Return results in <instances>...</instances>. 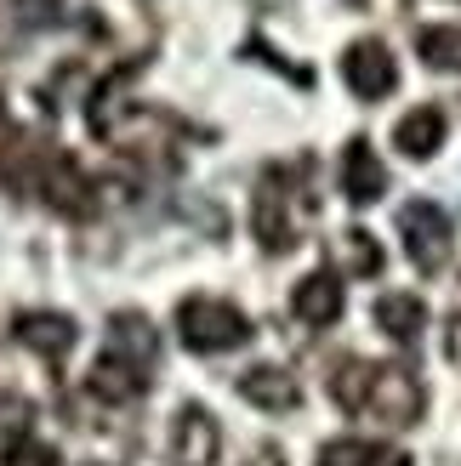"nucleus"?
<instances>
[{"instance_id":"21","label":"nucleus","mask_w":461,"mask_h":466,"mask_svg":"<svg viewBox=\"0 0 461 466\" xmlns=\"http://www.w3.org/2000/svg\"><path fill=\"white\" fill-rule=\"evenodd\" d=\"M245 466H285V455H280V450H273V444H268V450H257V455H251Z\"/></svg>"},{"instance_id":"9","label":"nucleus","mask_w":461,"mask_h":466,"mask_svg":"<svg viewBox=\"0 0 461 466\" xmlns=\"http://www.w3.org/2000/svg\"><path fill=\"white\" fill-rule=\"evenodd\" d=\"M342 308H348V296H342V279L331 268H319L308 279H296V290H291V313L308 324V330H325V324L342 319Z\"/></svg>"},{"instance_id":"3","label":"nucleus","mask_w":461,"mask_h":466,"mask_svg":"<svg viewBox=\"0 0 461 466\" xmlns=\"http://www.w3.org/2000/svg\"><path fill=\"white\" fill-rule=\"evenodd\" d=\"M251 233L268 256L296 250V177L291 166H268L251 194Z\"/></svg>"},{"instance_id":"17","label":"nucleus","mask_w":461,"mask_h":466,"mask_svg":"<svg viewBox=\"0 0 461 466\" xmlns=\"http://www.w3.org/2000/svg\"><path fill=\"white\" fill-rule=\"evenodd\" d=\"M336 250H342V268H348L353 279H376V273H382V245H376V233L348 228V233L336 239Z\"/></svg>"},{"instance_id":"22","label":"nucleus","mask_w":461,"mask_h":466,"mask_svg":"<svg viewBox=\"0 0 461 466\" xmlns=\"http://www.w3.org/2000/svg\"><path fill=\"white\" fill-rule=\"evenodd\" d=\"M86 466H97V461H86Z\"/></svg>"},{"instance_id":"19","label":"nucleus","mask_w":461,"mask_h":466,"mask_svg":"<svg viewBox=\"0 0 461 466\" xmlns=\"http://www.w3.org/2000/svg\"><path fill=\"white\" fill-rule=\"evenodd\" d=\"M245 57H257V63H268V68H280L285 80H296V86H313V68H302V63H285L273 46H262V40H245Z\"/></svg>"},{"instance_id":"11","label":"nucleus","mask_w":461,"mask_h":466,"mask_svg":"<svg viewBox=\"0 0 461 466\" xmlns=\"http://www.w3.org/2000/svg\"><path fill=\"white\" fill-rule=\"evenodd\" d=\"M149 387H154L149 370H137V364L114 359V353H103L91 364V376H86V392L103 399V404H137V399H149Z\"/></svg>"},{"instance_id":"12","label":"nucleus","mask_w":461,"mask_h":466,"mask_svg":"<svg viewBox=\"0 0 461 466\" xmlns=\"http://www.w3.org/2000/svg\"><path fill=\"white\" fill-rule=\"evenodd\" d=\"M103 353H114V359H126V364H137V370H149L154 376V364H159V336H154V324L143 319V313H114L108 319V347Z\"/></svg>"},{"instance_id":"10","label":"nucleus","mask_w":461,"mask_h":466,"mask_svg":"<svg viewBox=\"0 0 461 466\" xmlns=\"http://www.w3.org/2000/svg\"><path fill=\"white\" fill-rule=\"evenodd\" d=\"M240 399L251 410L291 415L296 404H302V387H296V376H291V370H280V364H251L245 376H240Z\"/></svg>"},{"instance_id":"8","label":"nucleus","mask_w":461,"mask_h":466,"mask_svg":"<svg viewBox=\"0 0 461 466\" xmlns=\"http://www.w3.org/2000/svg\"><path fill=\"white\" fill-rule=\"evenodd\" d=\"M336 171H342V194H348V205H376L387 194V166L376 159L371 137H348Z\"/></svg>"},{"instance_id":"15","label":"nucleus","mask_w":461,"mask_h":466,"mask_svg":"<svg viewBox=\"0 0 461 466\" xmlns=\"http://www.w3.org/2000/svg\"><path fill=\"white\" fill-rule=\"evenodd\" d=\"M319 466H410V455L376 444V438H336L319 450Z\"/></svg>"},{"instance_id":"4","label":"nucleus","mask_w":461,"mask_h":466,"mask_svg":"<svg viewBox=\"0 0 461 466\" xmlns=\"http://www.w3.org/2000/svg\"><path fill=\"white\" fill-rule=\"evenodd\" d=\"M399 239H405V256L416 262V273H445V262H450V217H445V205L410 199L399 211Z\"/></svg>"},{"instance_id":"1","label":"nucleus","mask_w":461,"mask_h":466,"mask_svg":"<svg viewBox=\"0 0 461 466\" xmlns=\"http://www.w3.org/2000/svg\"><path fill=\"white\" fill-rule=\"evenodd\" d=\"M331 399L348 415H371L382 427H416L427 410V387L405 364H371V359H342L331 370Z\"/></svg>"},{"instance_id":"16","label":"nucleus","mask_w":461,"mask_h":466,"mask_svg":"<svg viewBox=\"0 0 461 466\" xmlns=\"http://www.w3.org/2000/svg\"><path fill=\"white\" fill-rule=\"evenodd\" d=\"M0 466H63V461H57V450L46 444L35 427L17 421L6 438H0Z\"/></svg>"},{"instance_id":"18","label":"nucleus","mask_w":461,"mask_h":466,"mask_svg":"<svg viewBox=\"0 0 461 466\" xmlns=\"http://www.w3.org/2000/svg\"><path fill=\"white\" fill-rule=\"evenodd\" d=\"M416 52H422L427 68H450V75H461V29H450V23L422 29L416 35Z\"/></svg>"},{"instance_id":"6","label":"nucleus","mask_w":461,"mask_h":466,"mask_svg":"<svg viewBox=\"0 0 461 466\" xmlns=\"http://www.w3.org/2000/svg\"><path fill=\"white\" fill-rule=\"evenodd\" d=\"M217 450H222L217 415L200 410V404H182L177 421H171V455H166V466H217Z\"/></svg>"},{"instance_id":"5","label":"nucleus","mask_w":461,"mask_h":466,"mask_svg":"<svg viewBox=\"0 0 461 466\" xmlns=\"http://www.w3.org/2000/svg\"><path fill=\"white\" fill-rule=\"evenodd\" d=\"M342 80H348V91L359 103H382V97H394V86H399V63L382 40H353L348 52H342Z\"/></svg>"},{"instance_id":"7","label":"nucleus","mask_w":461,"mask_h":466,"mask_svg":"<svg viewBox=\"0 0 461 466\" xmlns=\"http://www.w3.org/2000/svg\"><path fill=\"white\" fill-rule=\"evenodd\" d=\"M12 336L17 347H29V353H40L46 364H63L68 347H75V319L68 313H46V308H29L12 319Z\"/></svg>"},{"instance_id":"13","label":"nucleus","mask_w":461,"mask_h":466,"mask_svg":"<svg viewBox=\"0 0 461 466\" xmlns=\"http://www.w3.org/2000/svg\"><path fill=\"white\" fill-rule=\"evenodd\" d=\"M445 131H450L445 108H439V103H422V108H410L405 120L394 126V148H399L405 159H433V154L445 148Z\"/></svg>"},{"instance_id":"20","label":"nucleus","mask_w":461,"mask_h":466,"mask_svg":"<svg viewBox=\"0 0 461 466\" xmlns=\"http://www.w3.org/2000/svg\"><path fill=\"white\" fill-rule=\"evenodd\" d=\"M445 359L461 370V313H450V319H445Z\"/></svg>"},{"instance_id":"14","label":"nucleus","mask_w":461,"mask_h":466,"mask_svg":"<svg viewBox=\"0 0 461 466\" xmlns=\"http://www.w3.org/2000/svg\"><path fill=\"white\" fill-rule=\"evenodd\" d=\"M376 330L387 341H399V347H416V336L427 330V301L410 296V290H387L376 301Z\"/></svg>"},{"instance_id":"2","label":"nucleus","mask_w":461,"mask_h":466,"mask_svg":"<svg viewBox=\"0 0 461 466\" xmlns=\"http://www.w3.org/2000/svg\"><path fill=\"white\" fill-rule=\"evenodd\" d=\"M177 336L189 353H234V347H245L257 336V324L222 296H182L177 301Z\"/></svg>"}]
</instances>
